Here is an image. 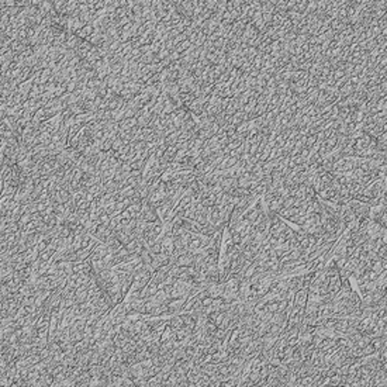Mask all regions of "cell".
Returning <instances> with one entry per match:
<instances>
[{
  "mask_svg": "<svg viewBox=\"0 0 387 387\" xmlns=\"http://www.w3.org/2000/svg\"><path fill=\"white\" fill-rule=\"evenodd\" d=\"M348 206L351 207L352 213H353L355 218L358 220V223H361L363 220L369 218L372 204H369V203H362V202H358V200H349V202H348Z\"/></svg>",
  "mask_w": 387,
  "mask_h": 387,
  "instance_id": "1",
  "label": "cell"
},
{
  "mask_svg": "<svg viewBox=\"0 0 387 387\" xmlns=\"http://www.w3.org/2000/svg\"><path fill=\"white\" fill-rule=\"evenodd\" d=\"M137 220L145 221V223H155V221L159 220L158 218L157 208L152 206L151 203H148L146 200H144L143 204H141V210H140V214H138Z\"/></svg>",
  "mask_w": 387,
  "mask_h": 387,
  "instance_id": "2",
  "label": "cell"
},
{
  "mask_svg": "<svg viewBox=\"0 0 387 387\" xmlns=\"http://www.w3.org/2000/svg\"><path fill=\"white\" fill-rule=\"evenodd\" d=\"M387 206H373L370 208V214H369V218L379 224L380 227L383 228H387V220H386V208Z\"/></svg>",
  "mask_w": 387,
  "mask_h": 387,
  "instance_id": "3",
  "label": "cell"
},
{
  "mask_svg": "<svg viewBox=\"0 0 387 387\" xmlns=\"http://www.w3.org/2000/svg\"><path fill=\"white\" fill-rule=\"evenodd\" d=\"M93 31H95V28H93V25L92 24H86L83 28H81L75 36L78 37V38H81V40H83V41H87V38L93 34Z\"/></svg>",
  "mask_w": 387,
  "mask_h": 387,
  "instance_id": "4",
  "label": "cell"
},
{
  "mask_svg": "<svg viewBox=\"0 0 387 387\" xmlns=\"http://www.w3.org/2000/svg\"><path fill=\"white\" fill-rule=\"evenodd\" d=\"M190 47H192L190 41H189V40H184V41H182L181 44H178V45L175 47V49H173V51H176V52L181 55V54H183L184 51H187V49L190 48Z\"/></svg>",
  "mask_w": 387,
  "mask_h": 387,
  "instance_id": "5",
  "label": "cell"
}]
</instances>
